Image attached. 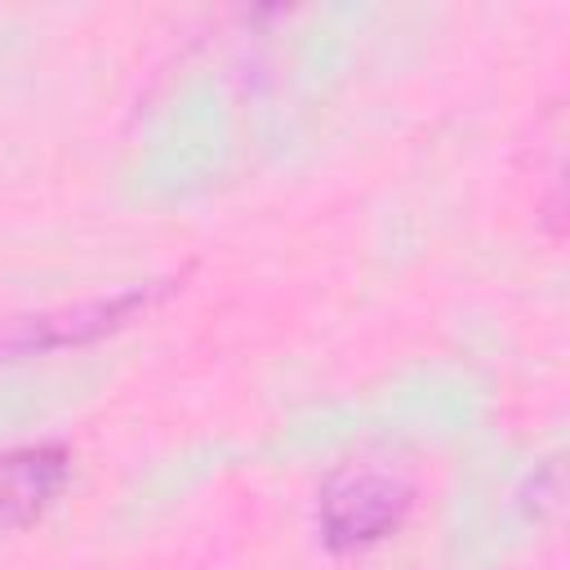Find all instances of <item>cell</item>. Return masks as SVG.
Returning <instances> with one entry per match:
<instances>
[{"instance_id":"obj_1","label":"cell","mask_w":570,"mask_h":570,"mask_svg":"<svg viewBox=\"0 0 570 570\" xmlns=\"http://www.w3.org/2000/svg\"><path fill=\"white\" fill-rule=\"evenodd\" d=\"M419 503V476L396 454H352L334 463L316 490V530L334 557H356L410 521Z\"/></svg>"},{"instance_id":"obj_3","label":"cell","mask_w":570,"mask_h":570,"mask_svg":"<svg viewBox=\"0 0 570 570\" xmlns=\"http://www.w3.org/2000/svg\"><path fill=\"white\" fill-rule=\"evenodd\" d=\"M71 450L62 441H36L0 450V530H31L67 490Z\"/></svg>"},{"instance_id":"obj_2","label":"cell","mask_w":570,"mask_h":570,"mask_svg":"<svg viewBox=\"0 0 570 570\" xmlns=\"http://www.w3.org/2000/svg\"><path fill=\"white\" fill-rule=\"evenodd\" d=\"M174 289H183V276H160V281H138L116 294H94L58 307H40L27 316H9L0 325V365L45 356V352H67V347H89L107 334L129 330L147 312H156Z\"/></svg>"}]
</instances>
